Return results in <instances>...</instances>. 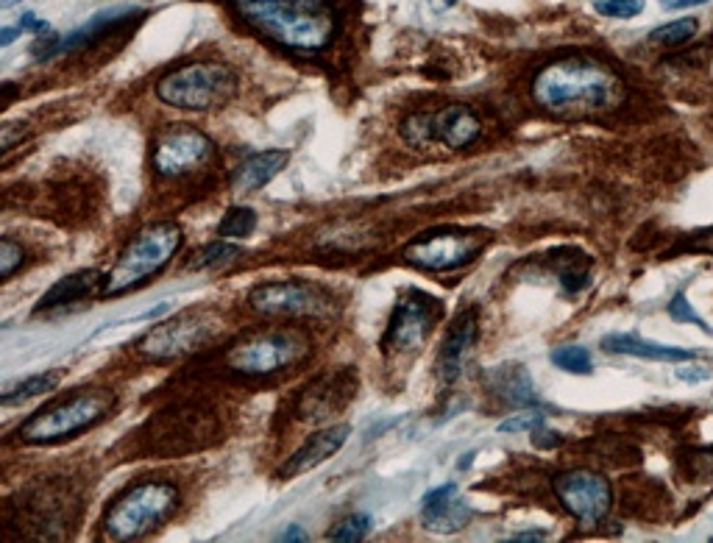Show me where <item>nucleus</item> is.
<instances>
[{
  "mask_svg": "<svg viewBox=\"0 0 713 543\" xmlns=\"http://www.w3.org/2000/svg\"><path fill=\"white\" fill-rule=\"evenodd\" d=\"M532 98L544 112L566 120L610 112L622 104L624 87L610 67L571 56L546 65L532 81Z\"/></svg>",
  "mask_w": 713,
  "mask_h": 543,
  "instance_id": "1",
  "label": "nucleus"
},
{
  "mask_svg": "<svg viewBox=\"0 0 713 543\" xmlns=\"http://www.w3.org/2000/svg\"><path fill=\"white\" fill-rule=\"evenodd\" d=\"M237 9L260 34L296 53L324 51L338 31L329 6L299 0H237Z\"/></svg>",
  "mask_w": 713,
  "mask_h": 543,
  "instance_id": "2",
  "label": "nucleus"
},
{
  "mask_svg": "<svg viewBox=\"0 0 713 543\" xmlns=\"http://www.w3.org/2000/svg\"><path fill=\"white\" fill-rule=\"evenodd\" d=\"M182 240L184 234L176 223H170V220L148 223L145 229H140L131 237L129 246L123 248V254L117 257L115 265L106 271L101 293L104 296H123V293L151 282L156 273L176 257Z\"/></svg>",
  "mask_w": 713,
  "mask_h": 543,
  "instance_id": "3",
  "label": "nucleus"
},
{
  "mask_svg": "<svg viewBox=\"0 0 713 543\" xmlns=\"http://www.w3.org/2000/svg\"><path fill=\"white\" fill-rule=\"evenodd\" d=\"M179 507V491L168 482H140L106 510L104 532L109 541H140L168 521Z\"/></svg>",
  "mask_w": 713,
  "mask_h": 543,
  "instance_id": "4",
  "label": "nucleus"
},
{
  "mask_svg": "<svg viewBox=\"0 0 713 543\" xmlns=\"http://www.w3.org/2000/svg\"><path fill=\"white\" fill-rule=\"evenodd\" d=\"M115 404V396L106 390H81L70 399H62L39 410L34 418H28L23 429L17 432V438L28 446H51L62 443L67 438H76L81 432H87L104 418Z\"/></svg>",
  "mask_w": 713,
  "mask_h": 543,
  "instance_id": "5",
  "label": "nucleus"
},
{
  "mask_svg": "<svg viewBox=\"0 0 713 543\" xmlns=\"http://www.w3.org/2000/svg\"><path fill=\"white\" fill-rule=\"evenodd\" d=\"M237 92V73L229 65L198 62L173 70L156 84V98L162 104L187 109V112H212L221 109Z\"/></svg>",
  "mask_w": 713,
  "mask_h": 543,
  "instance_id": "6",
  "label": "nucleus"
},
{
  "mask_svg": "<svg viewBox=\"0 0 713 543\" xmlns=\"http://www.w3.org/2000/svg\"><path fill=\"white\" fill-rule=\"evenodd\" d=\"M310 351L307 337L299 332H262L246 337L229 351V368L243 376H268L299 362Z\"/></svg>",
  "mask_w": 713,
  "mask_h": 543,
  "instance_id": "7",
  "label": "nucleus"
},
{
  "mask_svg": "<svg viewBox=\"0 0 713 543\" xmlns=\"http://www.w3.org/2000/svg\"><path fill=\"white\" fill-rule=\"evenodd\" d=\"M251 310L260 315H282V318H332L338 304L324 287L301 285V282H273L251 290Z\"/></svg>",
  "mask_w": 713,
  "mask_h": 543,
  "instance_id": "8",
  "label": "nucleus"
},
{
  "mask_svg": "<svg viewBox=\"0 0 713 543\" xmlns=\"http://www.w3.org/2000/svg\"><path fill=\"white\" fill-rule=\"evenodd\" d=\"M215 329L204 315H176L165 324L154 326L148 335L140 340L137 351L145 360H176L198 351L207 340H212Z\"/></svg>",
  "mask_w": 713,
  "mask_h": 543,
  "instance_id": "9",
  "label": "nucleus"
},
{
  "mask_svg": "<svg viewBox=\"0 0 713 543\" xmlns=\"http://www.w3.org/2000/svg\"><path fill=\"white\" fill-rule=\"evenodd\" d=\"M555 493H558L560 505L569 510L583 527H597L599 521H605L613 505V491H610L608 479L594 471H563L555 479Z\"/></svg>",
  "mask_w": 713,
  "mask_h": 543,
  "instance_id": "10",
  "label": "nucleus"
},
{
  "mask_svg": "<svg viewBox=\"0 0 713 543\" xmlns=\"http://www.w3.org/2000/svg\"><path fill=\"white\" fill-rule=\"evenodd\" d=\"M215 154V143L193 126H170L154 145V170L162 179H176L207 165Z\"/></svg>",
  "mask_w": 713,
  "mask_h": 543,
  "instance_id": "11",
  "label": "nucleus"
},
{
  "mask_svg": "<svg viewBox=\"0 0 713 543\" xmlns=\"http://www.w3.org/2000/svg\"><path fill=\"white\" fill-rule=\"evenodd\" d=\"M482 251V240L474 232H435L404 248V262L421 271H454L474 262Z\"/></svg>",
  "mask_w": 713,
  "mask_h": 543,
  "instance_id": "12",
  "label": "nucleus"
},
{
  "mask_svg": "<svg viewBox=\"0 0 713 543\" xmlns=\"http://www.w3.org/2000/svg\"><path fill=\"white\" fill-rule=\"evenodd\" d=\"M438 301L424 293H404L390 315V324L385 329V349L388 351H415L432 326L438 321Z\"/></svg>",
  "mask_w": 713,
  "mask_h": 543,
  "instance_id": "13",
  "label": "nucleus"
},
{
  "mask_svg": "<svg viewBox=\"0 0 713 543\" xmlns=\"http://www.w3.org/2000/svg\"><path fill=\"white\" fill-rule=\"evenodd\" d=\"M471 521V507L460 499L457 485L446 482L441 488H432V491L421 499V524L429 532H457L466 527Z\"/></svg>",
  "mask_w": 713,
  "mask_h": 543,
  "instance_id": "14",
  "label": "nucleus"
},
{
  "mask_svg": "<svg viewBox=\"0 0 713 543\" xmlns=\"http://www.w3.org/2000/svg\"><path fill=\"white\" fill-rule=\"evenodd\" d=\"M482 123L474 109H468L463 104L446 106L429 115V137L438 140L446 148L463 151L468 145H474L480 140Z\"/></svg>",
  "mask_w": 713,
  "mask_h": 543,
  "instance_id": "15",
  "label": "nucleus"
},
{
  "mask_svg": "<svg viewBox=\"0 0 713 543\" xmlns=\"http://www.w3.org/2000/svg\"><path fill=\"white\" fill-rule=\"evenodd\" d=\"M349 435L351 429L346 427V424H335V427H326L321 429V432H315L312 438L304 440V446H301L299 452L293 454L285 466H282L279 477L293 479V477H301V474H307V471H312V468H318L321 463H326L332 454H338L340 449L346 446Z\"/></svg>",
  "mask_w": 713,
  "mask_h": 543,
  "instance_id": "16",
  "label": "nucleus"
},
{
  "mask_svg": "<svg viewBox=\"0 0 713 543\" xmlns=\"http://www.w3.org/2000/svg\"><path fill=\"white\" fill-rule=\"evenodd\" d=\"M287 162H290L287 151H262V154L248 156L246 162L232 173V193H257L287 168Z\"/></svg>",
  "mask_w": 713,
  "mask_h": 543,
  "instance_id": "17",
  "label": "nucleus"
},
{
  "mask_svg": "<svg viewBox=\"0 0 713 543\" xmlns=\"http://www.w3.org/2000/svg\"><path fill=\"white\" fill-rule=\"evenodd\" d=\"M106 273L101 268H84V271H76L59 279L56 285L39 298L34 312H45V310H56V307H67V304H76L81 298H87L92 290H101L104 287Z\"/></svg>",
  "mask_w": 713,
  "mask_h": 543,
  "instance_id": "18",
  "label": "nucleus"
},
{
  "mask_svg": "<svg viewBox=\"0 0 713 543\" xmlns=\"http://www.w3.org/2000/svg\"><path fill=\"white\" fill-rule=\"evenodd\" d=\"M477 340V318L474 312H463L449 329V335L443 340L441 349V376L443 382H454L460 371H463V362H466L468 351Z\"/></svg>",
  "mask_w": 713,
  "mask_h": 543,
  "instance_id": "19",
  "label": "nucleus"
},
{
  "mask_svg": "<svg viewBox=\"0 0 713 543\" xmlns=\"http://www.w3.org/2000/svg\"><path fill=\"white\" fill-rule=\"evenodd\" d=\"M134 14H140V9L137 6H112V9H104V12H98L92 20H87L84 26L76 28L70 37H65L56 48H51V51L45 53L42 59H51V56H56V53H67V51H76V48H81V45H90V42H95L98 37H104L109 28H115L117 23H126L129 17H134Z\"/></svg>",
  "mask_w": 713,
  "mask_h": 543,
  "instance_id": "20",
  "label": "nucleus"
},
{
  "mask_svg": "<svg viewBox=\"0 0 713 543\" xmlns=\"http://www.w3.org/2000/svg\"><path fill=\"white\" fill-rule=\"evenodd\" d=\"M602 349L610 354H624V357L652 362H686L697 357L694 351L677 349V346H658V343H649L638 335H608L602 340Z\"/></svg>",
  "mask_w": 713,
  "mask_h": 543,
  "instance_id": "21",
  "label": "nucleus"
},
{
  "mask_svg": "<svg viewBox=\"0 0 713 543\" xmlns=\"http://www.w3.org/2000/svg\"><path fill=\"white\" fill-rule=\"evenodd\" d=\"M491 388L496 390L502 399L510 401V404H527V407H535V404H538L535 393H532L530 376H527V371H524L521 365H505V368L493 371Z\"/></svg>",
  "mask_w": 713,
  "mask_h": 543,
  "instance_id": "22",
  "label": "nucleus"
},
{
  "mask_svg": "<svg viewBox=\"0 0 713 543\" xmlns=\"http://www.w3.org/2000/svg\"><path fill=\"white\" fill-rule=\"evenodd\" d=\"M59 382H62V374H59V371H48V374H37L31 376V379H23L20 385L3 390V404L12 407V404H20V401L34 399V396H45V393H51Z\"/></svg>",
  "mask_w": 713,
  "mask_h": 543,
  "instance_id": "23",
  "label": "nucleus"
},
{
  "mask_svg": "<svg viewBox=\"0 0 713 543\" xmlns=\"http://www.w3.org/2000/svg\"><path fill=\"white\" fill-rule=\"evenodd\" d=\"M371 527H374V521H371V516H365V513H351V516L340 518L338 524L329 530V541H338V543H357L363 541L365 535L371 532Z\"/></svg>",
  "mask_w": 713,
  "mask_h": 543,
  "instance_id": "24",
  "label": "nucleus"
},
{
  "mask_svg": "<svg viewBox=\"0 0 713 543\" xmlns=\"http://www.w3.org/2000/svg\"><path fill=\"white\" fill-rule=\"evenodd\" d=\"M552 365H558L560 371H569V374H591L594 371V360L583 346H560L552 351Z\"/></svg>",
  "mask_w": 713,
  "mask_h": 543,
  "instance_id": "25",
  "label": "nucleus"
},
{
  "mask_svg": "<svg viewBox=\"0 0 713 543\" xmlns=\"http://www.w3.org/2000/svg\"><path fill=\"white\" fill-rule=\"evenodd\" d=\"M257 229V212L248 207H232L223 215L218 234L221 237H251Z\"/></svg>",
  "mask_w": 713,
  "mask_h": 543,
  "instance_id": "26",
  "label": "nucleus"
},
{
  "mask_svg": "<svg viewBox=\"0 0 713 543\" xmlns=\"http://www.w3.org/2000/svg\"><path fill=\"white\" fill-rule=\"evenodd\" d=\"M234 257H240V246L226 243V240H215V243L204 246V251H198V254H195V259L190 262V271H201V268H218V265L232 262Z\"/></svg>",
  "mask_w": 713,
  "mask_h": 543,
  "instance_id": "27",
  "label": "nucleus"
},
{
  "mask_svg": "<svg viewBox=\"0 0 713 543\" xmlns=\"http://www.w3.org/2000/svg\"><path fill=\"white\" fill-rule=\"evenodd\" d=\"M697 20L694 17H683V20H675V23H666V26L655 28L649 34V42L652 45H683L688 39L697 34Z\"/></svg>",
  "mask_w": 713,
  "mask_h": 543,
  "instance_id": "28",
  "label": "nucleus"
},
{
  "mask_svg": "<svg viewBox=\"0 0 713 543\" xmlns=\"http://www.w3.org/2000/svg\"><path fill=\"white\" fill-rule=\"evenodd\" d=\"M666 310H669V318H672L675 324H691V326H697V329H702L705 335H713L711 326L705 324L700 315H697V310L688 304V298L683 290H680V293H677V296L669 301V307H666Z\"/></svg>",
  "mask_w": 713,
  "mask_h": 543,
  "instance_id": "29",
  "label": "nucleus"
},
{
  "mask_svg": "<svg viewBox=\"0 0 713 543\" xmlns=\"http://www.w3.org/2000/svg\"><path fill=\"white\" fill-rule=\"evenodd\" d=\"M599 14L605 17H619V20H630L644 12V0H597L594 6Z\"/></svg>",
  "mask_w": 713,
  "mask_h": 543,
  "instance_id": "30",
  "label": "nucleus"
},
{
  "mask_svg": "<svg viewBox=\"0 0 713 543\" xmlns=\"http://www.w3.org/2000/svg\"><path fill=\"white\" fill-rule=\"evenodd\" d=\"M17 268H23V248L12 240H0V279L9 282Z\"/></svg>",
  "mask_w": 713,
  "mask_h": 543,
  "instance_id": "31",
  "label": "nucleus"
},
{
  "mask_svg": "<svg viewBox=\"0 0 713 543\" xmlns=\"http://www.w3.org/2000/svg\"><path fill=\"white\" fill-rule=\"evenodd\" d=\"M538 427H544V413L535 410V407H530V410H524V413L505 418V421L499 424V432H527V429H538Z\"/></svg>",
  "mask_w": 713,
  "mask_h": 543,
  "instance_id": "32",
  "label": "nucleus"
},
{
  "mask_svg": "<svg viewBox=\"0 0 713 543\" xmlns=\"http://www.w3.org/2000/svg\"><path fill=\"white\" fill-rule=\"evenodd\" d=\"M677 379H683L688 385H702L705 379H711V368L694 365V360H691V365H680V368H677Z\"/></svg>",
  "mask_w": 713,
  "mask_h": 543,
  "instance_id": "33",
  "label": "nucleus"
},
{
  "mask_svg": "<svg viewBox=\"0 0 713 543\" xmlns=\"http://www.w3.org/2000/svg\"><path fill=\"white\" fill-rule=\"evenodd\" d=\"M23 129V123H6L3 126V131H0V151L6 154V151H12V145L23 137V134H14V131Z\"/></svg>",
  "mask_w": 713,
  "mask_h": 543,
  "instance_id": "34",
  "label": "nucleus"
},
{
  "mask_svg": "<svg viewBox=\"0 0 713 543\" xmlns=\"http://www.w3.org/2000/svg\"><path fill=\"white\" fill-rule=\"evenodd\" d=\"M532 440H535V446H541V449H552L555 443H560V435H555V432H546L544 427L532 429Z\"/></svg>",
  "mask_w": 713,
  "mask_h": 543,
  "instance_id": "35",
  "label": "nucleus"
},
{
  "mask_svg": "<svg viewBox=\"0 0 713 543\" xmlns=\"http://www.w3.org/2000/svg\"><path fill=\"white\" fill-rule=\"evenodd\" d=\"M20 31H34V34H45V31H48V23H45V20H37L34 14H23V20H20Z\"/></svg>",
  "mask_w": 713,
  "mask_h": 543,
  "instance_id": "36",
  "label": "nucleus"
},
{
  "mask_svg": "<svg viewBox=\"0 0 713 543\" xmlns=\"http://www.w3.org/2000/svg\"><path fill=\"white\" fill-rule=\"evenodd\" d=\"M691 248H697V251H713V229L697 234V237L691 240Z\"/></svg>",
  "mask_w": 713,
  "mask_h": 543,
  "instance_id": "37",
  "label": "nucleus"
},
{
  "mask_svg": "<svg viewBox=\"0 0 713 543\" xmlns=\"http://www.w3.org/2000/svg\"><path fill=\"white\" fill-rule=\"evenodd\" d=\"M546 532L544 530H530V532H519V535H513L510 541L513 543H532V541H544Z\"/></svg>",
  "mask_w": 713,
  "mask_h": 543,
  "instance_id": "38",
  "label": "nucleus"
},
{
  "mask_svg": "<svg viewBox=\"0 0 713 543\" xmlns=\"http://www.w3.org/2000/svg\"><path fill=\"white\" fill-rule=\"evenodd\" d=\"M279 541H307V535H304V530H299V527H290V530L279 535Z\"/></svg>",
  "mask_w": 713,
  "mask_h": 543,
  "instance_id": "39",
  "label": "nucleus"
},
{
  "mask_svg": "<svg viewBox=\"0 0 713 543\" xmlns=\"http://www.w3.org/2000/svg\"><path fill=\"white\" fill-rule=\"evenodd\" d=\"M705 0H666L669 9H688V6H700Z\"/></svg>",
  "mask_w": 713,
  "mask_h": 543,
  "instance_id": "40",
  "label": "nucleus"
},
{
  "mask_svg": "<svg viewBox=\"0 0 713 543\" xmlns=\"http://www.w3.org/2000/svg\"><path fill=\"white\" fill-rule=\"evenodd\" d=\"M17 34H23L20 28H3V34H0V45H12V39L17 37Z\"/></svg>",
  "mask_w": 713,
  "mask_h": 543,
  "instance_id": "41",
  "label": "nucleus"
},
{
  "mask_svg": "<svg viewBox=\"0 0 713 543\" xmlns=\"http://www.w3.org/2000/svg\"><path fill=\"white\" fill-rule=\"evenodd\" d=\"M299 3H312V6H329V0H299Z\"/></svg>",
  "mask_w": 713,
  "mask_h": 543,
  "instance_id": "42",
  "label": "nucleus"
},
{
  "mask_svg": "<svg viewBox=\"0 0 713 543\" xmlns=\"http://www.w3.org/2000/svg\"><path fill=\"white\" fill-rule=\"evenodd\" d=\"M17 0H3V9H9V6H14Z\"/></svg>",
  "mask_w": 713,
  "mask_h": 543,
  "instance_id": "43",
  "label": "nucleus"
}]
</instances>
